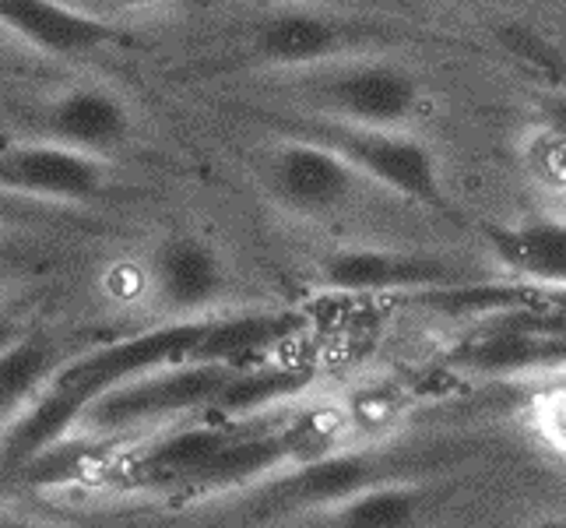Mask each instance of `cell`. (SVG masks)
Instances as JSON below:
<instances>
[{"instance_id": "1", "label": "cell", "mask_w": 566, "mask_h": 528, "mask_svg": "<svg viewBox=\"0 0 566 528\" xmlns=\"http://www.w3.org/2000/svg\"><path fill=\"white\" fill-rule=\"evenodd\" d=\"M503 441L493 434H451L426 437L412 444H377V447H324L317 455L285 465L282 473L243 490L240 515L258 525H282L289 518L314 515L324 507L348 500L369 486L395 479L454 476L482 455L500 452Z\"/></svg>"}, {"instance_id": "12", "label": "cell", "mask_w": 566, "mask_h": 528, "mask_svg": "<svg viewBox=\"0 0 566 528\" xmlns=\"http://www.w3.org/2000/svg\"><path fill=\"white\" fill-rule=\"evenodd\" d=\"M0 32L50 64H88L127 43V25L77 0H0Z\"/></svg>"}, {"instance_id": "21", "label": "cell", "mask_w": 566, "mask_h": 528, "mask_svg": "<svg viewBox=\"0 0 566 528\" xmlns=\"http://www.w3.org/2000/svg\"><path fill=\"white\" fill-rule=\"evenodd\" d=\"M535 426L542 429V437L566 458V381L549 387L535 402Z\"/></svg>"}, {"instance_id": "8", "label": "cell", "mask_w": 566, "mask_h": 528, "mask_svg": "<svg viewBox=\"0 0 566 528\" xmlns=\"http://www.w3.org/2000/svg\"><path fill=\"white\" fill-rule=\"evenodd\" d=\"M258 176L268 201L296 219H335L356 208L366 190H377L335 148L292 134H275V145L258 159Z\"/></svg>"}, {"instance_id": "24", "label": "cell", "mask_w": 566, "mask_h": 528, "mask_svg": "<svg viewBox=\"0 0 566 528\" xmlns=\"http://www.w3.org/2000/svg\"><path fill=\"white\" fill-rule=\"evenodd\" d=\"M22 331H25V324H22V321L11 318V314H0V349L11 345L18 335H22Z\"/></svg>"}, {"instance_id": "18", "label": "cell", "mask_w": 566, "mask_h": 528, "mask_svg": "<svg viewBox=\"0 0 566 528\" xmlns=\"http://www.w3.org/2000/svg\"><path fill=\"white\" fill-rule=\"evenodd\" d=\"M64 363L67 356L56 349V342L29 328L0 349V426L14 413H22L39 391H46Z\"/></svg>"}, {"instance_id": "20", "label": "cell", "mask_w": 566, "mask_h": 528, "mask_svg": "<svg viewBox=\"0 0 566 528\" xmlns=\"http://www.w3.org/2000/svg\"><path fill=\"white\" fill-rule=\"evenodd\" d=\"M500 39L517 64H524L535 77L542 74L545 82H553V92L566 95V50L563 46H556V43H549V39H542V35L521 29V25H506L500 32Z\"/></svg>"}, {"instance_id": "16", "label": "cell", "mask_w": 566, "mask_h": 528, "mask_svg": "<svg viewBox=\"0 0 566 528\" xmlns=\"http://www.w3.org/2000/svg\"><path fill=\"white\" fill-rule=\"evenodd\" d=\"M85 402L61 387H46L0 426V473H25L53 455L85 420Z\"/></svg>"}, {"instance_id": "23", "label": "cell", "mask_w": 566, "mask_h": 528, "mask_svg": "<svg viewBox=\"0 0 566 528\" xmlns=\"http://www.w3.org/2000/svg\"><path fill=\"white\" fill-rule=\"evenodd\" d=\"M542 116H545V124H549L553 131L566 134V95L563 92L545 95V100H542Z\"/></svg>"}, {"instance_id": "3", "label": "cell", "mask_w": 566, "mask_h": 528, "mask_svg": "<svg viewBox=\"0 0 566 528\" xmlns=\"http://www.w3.org/2000/svg\"><path fill=\"white\" fill-rule=\"evenodd\" d=\"M250 103L321 121L408 131L426 110V82L390 53H359L317 68L247 77Z\"/></svg>"}, {"instance_id": "31", "label": "cell", "mask_w": 566, "mask_h": 528, "mask_svg": "<svg viewBox=\"0 0 566 528\" xmlns=\"http://www.w3.org/2000/svg\"><path fill=\"white\" fill-rule=\"evenodd\" d=\"M77 4H82V0H77Z\"/></svg>"}, {"instance_id": "5", "label": "cell", "mask_w": 566, "mask_h": 528, "mask_svg": "<svg viewBox=\"0 0 566 528\" xmlns=\"http://www.w3.org/2000/svg\"><path fill=\"white\" fill-rule=\"evenodd\" d=\"M240 370L243 366L211 360H184L159 366L145 377L103 391L85 408L82 426L88 434L116 437L142 426H169L193 416H222V405L232 384H237Z\"/></svg>"}, {"instance_id": "11", "label": "cell", "mask_w": 566, "mask_h": 528, "mask_svg": "<svg viewBox=\"0 0 566 528\" xmlns=\"http://www.w3.org/2000/svg\"><path fill=\"white\" fill-rule=\"evenodd\" d=\"M145 286L166 318H208L226 310L237 289L229 253L208 232H166L145 258Z\"/></svg>"}, {"instance_id": "10", "label": "cell", "mask_w": 566, "mask_h": 528, "mask_svg": "<svg viewBox=\"0 0 566 528\" xmlns=\"http://www.w3.org/2000/svg\"><path fill=\"white\" fill-rule=\"evenodd\" d=\"M208 321L211 314L208 318H166L155 328L85 349V352H77V356H67V363L56 370V377L50 384L92 405L103 391L116 384L145 377L151 370L169 366V363L193 360V352H198L208 331Z\"/></svg>"}, {"instance_id": "4", "label": "cell", "mask_w": 566, "mask_h": 528, "mask_svg": "<svg viewBox=\"0 0 566 528\" xmlns=\"http://www.w3.org/2000/svg\"><path fill=\"white\" fill-rule=\"evenodd\" d=\"M247 113L264 121L275 134H292V138H310V142L335 148L363 180H369L384 194H395L401 201L437 208V211H447V205H451L447 201L437 155L426 142H419L416 134L321 121V116L285 113V110H271L258 103H247Z\"/></svg>"}, {"instance_id": "2", "label": "cell", "mask_w": 566, "mask_h": 528, "mask_svg": "<svg viewBox=\"0 0 566 528\" xmlns=\"http://www.w3.org/2000/svg\"><path fill=\"white\" fill-rule=\"evenodd\" d=\"M416 32L390 18L310 8V4H282L268 8L229 32L222 46L193 64L205 74H232V77H264L317 68L327 61L359 53H390L412 43Z\"/></svg>"}, {"instance_id": "13", "label": "cell", "mask_w": 566, "mask_h": 528, "mask_svg": "<svg viewBox=\"0 0 566 528\" xmlns=\"http://www.w3.org/2000/svg\"><path fill=\"white\" fill-rule=\"evenodd\" d=\"M116 184V166L109 159L53 145L43 138L0 142V190L18 198L92 208L99 211Z\"/></svg>"}, {"instance_id": "30", "label": "cell", "mask_w": 566, "mask_h": 528, "mask_svg": "<svg viewBox=\"0 0 566 528\" xmlns=\"http://www.w3.org/2000/svg\"><path fill=\"white\" fill-rule=\"evenodd\" d=\"M559 194H563V211H566V187H563V190H559Z\"/></svg>"}, {"instance_id": "6", "label": "cell", "mask_w": 566, "mask_h": 528, "mask_svg": "<svg viewBox=\"0 0 566 528\" xmlns=\"http://www.w3.org/2000/svg\"><path fill=\"white\" fill-rule=\"evenodd\" d=\"M443 366L482 381H524L566 374V300L500 310L447 352Z\"/></svg>"}, {"instance_id": "14", "label": "cell", "mask_w": 566, "mask_h": 528, "mask_svg": "<svg viewBox=\"0 0 566 528\" xmlns=\"http://www.w3.org/2000/svg\"><path fill=\"white\" fill-rule=\"evenodd\" d=\"M454 497V476L395 479L338 500L314 515L282 521V528H422Z\"/></svg>"}, {"instance_id": "9", "label": "cell", "mask_w": 566, "mask_h": 528, "mask_svg": "<svg viewBox=\"0 0 566 528\" xmlns=\"http://www.w3.org/2000/svg\"><path fill=\"white\" fill-rule=\"evenodd\" d=\"M29 131L32 138L116 163V155L138 142L142 116L116 85L85 77L35 100L29 110Z\"/></svg>"}, {"instance_id": "25", "label": "cell", "mask_w": 566, "mask_h": 528, "mask_svg": "<svg viewBox=\"0 0 566 528\" xmlns=\"http://www.w3.org/2000/svg\"><path fill=\"white\" fill-rule=\"evenodd\" d=\"M11 286H14V271H11V261H8V258H0V300L8 297Z\"/></svg>"}, {"instance_id": "22", "label": "cell", "mask_w": 566, "mask_h": 528, "mask_svg": "<svg viewBox=\"0 0 566 528\" xmlns=\"http://www.w3.org/2000/svg\"><path fill=\"white\" fill-rule=\"evenodd\" d=\"M99 11L116 18V14H151V11H163V8H172L180 4V0H99Z\"/></svg>"}, {"instance_id": "15", "label": "cell", "mask_w": 566, "mask_h": 528, "mask_svg": "<svg viewBox=\"0 0 566 528\" xmlns=\"http://www.w3.org/2000/svg\"><path fill=\"white\" fill-rule=\"evenodd\" d=\"M485 247L503 279L566 297V211H535L514 222H485Z\"/></svg>"}, {"instance_id": "27", "label": "cell", "mask_w": 566, "mask_h": 528, "mask_svg": "<svg viewBox=\"0 0 566 528\" xmlns=\"http://www.w3.org/2000/svg\"><path fill=\"white\" fill-rule=\"evenodd\" d=\"M4 528H67V525H56V521H35V518H22V521H8Z\"/></svg>"}, {"instance_id": "7", "label": "cell", "mask_w": 566, "mask_h": 528, "mask_svg": "<svg viewBox=\"0 0 566 528\" xmlns=\"http://www.w3.org/2000/svg\"><path fill=\"white\" fill-rule=\"evenodd\" d=\"M317 286L345 297H380V292H398L412 300L422 292L472 286L485 279H503L496 268H479L458 258H447L437 250H412V247H374V244H342L331 247L317 258Z\"/></svg>"}, {"instance_id": "29", "label": "cell", "mask_w": 566, "mask_h": 528, "mask_svg": "<svg viewBox=\"0 0 566 528\" xmlns=\"http://www.w3.org/2000/svg\"><path fill=\"white\" fill-rule=\"evenodd\" d=\"M0 46H14V43H11V39H8L4 32H0ZM14 50H18V46H14Z\"/></svg>"}, {"instance_id": "26", "label": "cell", "mask_w": 566, "mask_h": 528, "mask_svg": "<svg viewBox=\"0 0 566 528\" xmlns=\"http://www.w3.org/2000/svg\"><path fill=\"white\" fill-rule=\"evenodd\" d=\"M524 528H566V518H559V515H545V518L528 521Z\"/></svg>"}, {"instance_id": "28", "label": "cell", "mask_w": 566, "mask_h": 528, "mask_svg": "<svg viewBox=\"0 0 566 528\" xmlns=\"http://www.w3.org/2000/svg\"><path fill=\"white\" fill-rule=\"evenodd\" d=\"M198 8H214V4H229V0H193Z\"/></svg>"}, {"instance_id": "17", "label": "cell", "mask_w": 566, "mask_h": 528, "mask_svg": "<svg viewBox=\"0 0 566 528\" xmlns=\"http://www.w3.org/2000/svg\"><path fill=\"white\" fill-rule=\"evenodd\" d=\"M300 328L303 321L285 314V310H219V314H211L193 360L247 366L271 345L292 339Z\"/></svg>"}, {"instance_id": "19", "label": "cell", "mask_w": 566, "mask_h": 528, "mask_svg": "<svg viewBox=\"0 0 566 528\" xmlns=\"http://www.w3.org/2000/svg\"><path fill=\"white\" fill-rule=\"evenodd\" d=\"M103 226H106L103 211L32 201V198H18V194L0 190V232H22V229H103Z\"/></svg>"}]
</instances>
